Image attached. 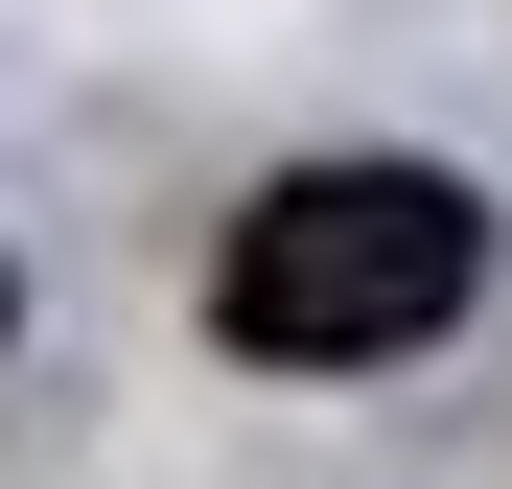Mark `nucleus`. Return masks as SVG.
I'll return each mask as SVG.
<instances>
[{"label": "nucleus", "mask_w": 512, "mask_h": 489, "mask_svg": "<svg viewBox=\"0 0 512 489\" xmlns=\"http://www.w3.org/2000/svg\"><path fill=\"white\" fill-rule=\"evenodd\" d=\"M466 280H489V210L443 187V163H303V187L233 210L210 326H233L256 373H373V350H419Z\"/></svg>", "instance_id": "obj_1"}]
</instances>
